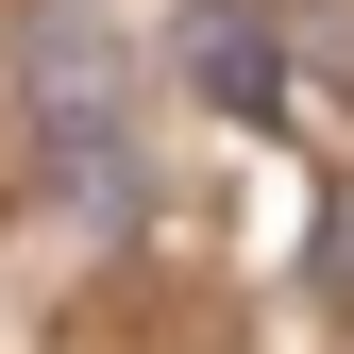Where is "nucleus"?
Masks as SVG:
<instances>
[{
	"instance_id": "nucleus-1",
	"label": "nucleus",
	"mask_w": 354,
	"mask_h": 354,
	"mask_svg": "<svg viewBox=\"0 0 354 354\" xmlns=\"http://www.w3.org/2000/svg\"><path fill=\"white\" fill-rule=\"evenodd\" d=\"M17 68H34V152L68 169V203L84 219H136V169H118V34L84 17V0H34Z\"/></svg>"
},
{
	"instance_id": "nucleus-2",
	"label": "nucleus",
	"mask_w": 354,
	"mask_h": 354,
	"mask_svg": "<svg viewBox=\"0 0 354 354\" xmlns=\"http://www.w3.org/2000/svg\"><path fill=\"white\" fill-rule=\"evenodd\" d=\"M169 68H186L219 118H287V51H270L253 0H186V17H169Z\"/></svg>"
},
{
	"instance_id": "nucleus-3",
	"label": "nucleus",
	"mask_w": 354,
	"mask_h": 354,
	"mask_svg": "<svg viewBox=\"0 0 354 354\" xmlns=\"http://www.w3.org/2000/svg\"><path fill=\"white\" fill-rule=\"evenodd\" d=\"M270 51H287L304 84H337V102H354V0H304V34H270Z\"/></svg>"
},
{
	"instance_id": "nucleus-4",
	"label": "nucleus",
	"mask_w": 354,
	"mask_h": 354,
	"mask_svg": "<svg viewBox=\"0 0 354 354\" xmlns=\"http://www.w3.org/2000/svg\"><path fill=\"white\" fill-rule=\"evenodd\" d=\"M321 270H337V287H354V203H337V236H321Z\"/></svg>"
}]
</instances>
